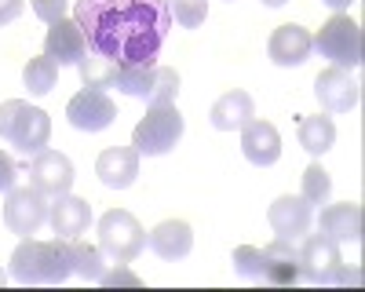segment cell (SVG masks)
<instances>
[{
  "mask_svg": "<svg viewBox=\"0 0 365 292\" xmlns=\"http://www.w3.org/2000/svg\"><path fill=\"white\" fill-rule=\"evenodd\" d=\"M73 22L91 55L117 66H154L175 19L168 0H77Z\"/></svg>",
  "mask_w": 365,
  "mask_h": 292,
  "instance_id": "cell-1",
  "label": "cell"
},
{
  "mask_svg": "<svg viewBox=\"0 0 365 292\" xmlns=\"http://www.w3.org/2000/svg\"><path fill=\"white\" fill-rule=\"evenodd\" d=\"M73 274V256L66 238H22V245L11 252V278L19 285H63Z\"/></svg>",
  "mask_w": 365,
  "mask_h": 292,
  "instance_id": "cell-2",
  "label": "cell"
},
{
  "mask_svg": "<svg viewBox=\"0 0 365 292\" xmlns=\"http://www.w3.org/2000/svg\"><path fill=\"white\" fill-rule=\"evenodd\" d=\"M303 245L296 249L299 259V285H358L361 274L344 267L340 245L322 234H303Z\"/></svg>",
  "mask_w": 365,
  "mask_h": 292,
  "instance_id": "cell-3",
  "label": "cell"
},
{
  "mask_svg": "<svg viewBox=\"0 0 365 292\" xmlns=\"http://www.w3.org/2000/svg\"><path fill=\"white\" fill-rule=\"evenodd\" d=\"M0 139L22 154H41L51 139V117L26 99H8L0 103Z\"/></svg>",
  "mask_w": 365,
  "mask_h": 292,
  "instance_id": "cell-4",
  "label": "cell"
},
{
  "mask_svg": "<svg viewBox=\"0 0 365 292\" xmlns=\"http://www.w3.org/2000/svg\"><path fill=\"white\" fill-rule=\"evenodd\" d=\"M311 44L322 51V58H329V63L340 66V70H358L361 66V29L344 11L332 15L311 37Z\"/></svg>",
  "mask_w": 365,
  "mask_h": 292,
  "instance_id": "cell-5",
  "label": "cell"
},
{
  "mask_svg": "<svg viewBox=\"0 0 365 292\" xmlns=\"http://www.w3.org/2000/svg\"><path fill=\"white\" fill-rule=\"evenodd\" d=\"M182 128H187V125H182V113L175 110V103L150 106L146 117L132 132V146L139 154H146V157H161V154L175 150V142L182 139Z\"/></svg>",
  "mask_w": 365,
  "mask_h": 292,
  "instance_id": "cell-6",
  "label": "cell"
},
{
  "mask_svg": "<svg viewBox=\"0 0 365 292\" xmlns=\"http://www.w3.org/2000/svg\"><path fill=\"white\" fill-rule=\"evenodd\" d=\"M146 245V230L139 226V219L125 209H110L99 219V249L113 259V263H132Z\"/></svg>",
  "mask_w": 365,
  "mask_h": 292,
  "instance_id": "cell-7",
  "label": "cell"
},
{
  "mask_svg": "<svg viewBox=\"0 0 365 292\" xmlns=\"http://www.w3.org/2000/svg\"><path fill=\"white\" fill-rule=\"evenodd\" d=\"M48 209L51 204L44 201V194L29 183V187H11L8 190V201H4V223L11 234L19 238H34V234L44 226L48 219Z\"/></svg>",
  "mask_w": 365,
  "mask_h": 292,
  "instance_id": "cell-8",
  "label": "cell"
},
{
  "mask_svg": "<svg viewBox=\"0 0 365 292\" xmlns=\"http://www.w3.org/2000/svg\"><path fill=\"white\" fill-rule=\"evenodd\" d=\"M66 121L77 128V132H103L117 121V106L106 92H99V88H84V92H77L66 106Z\"/></svg>",
  "mask_w": 365,
  "mask_h": 292,
  "instance_id": "cell-9",
  "label": "cell"
},
{
  "mask_svg": "<svg viewBox=\"0 0 365 292\" xmlns=\"http://www.w3.org/2000/svg\"><path fill=\"white\" fill-rule=\"evenodd\" d=\"M274 234H278L282 241H299L303 234L311 230V219H314V204L307 197H299V194H282L278 201L270 204V212H267Z\"/></svg>",
  "mask_w": 365,
  "mask_h": 292,
  "instance_id": "cell-10",
  "label": "cell"
},
{
  "mask_svg": "<svg viewBox=\"0 0 365 292\" xmlns=\"http://www.w3.org/2000/svg\"><path fill=\"white\" fill-rule=\"evenodd\" d=\"M314 95H318V103L329 113H351L358 106V99H361V88H358V80L347 70L329 66V70H322L314 77Z\"/></svg>",
  "mask_w": 365,
  "mask_h": 292,
  "instance_id": "cell-11",
  "label": "cell"
},
{
  "mask_svg": "<svg viewBox=\"0 0 365 292\" xmlns=\"http://www.w3.org/2000/svg\"><path fill=\"white\" fill-rule=\"evenodd\" d=\"M29 183H34L41 194H51V197L70 194V187H73V165H70V157L44 146V150L34 157V165H29Z\"/></svg>",
  "mask_w": 365,
  "mask_h": 292,
  "instance_id": "cell-12",
  "label": "cell"
},
{
  "mask_svg": "<svg viewBox=\"0 0 365 292\" xmlns=\"http://www.w3.org/2000/svg\"><path fill=\"white\" fill-rule=\"evenodd\" d=\"M311 51H314V44H311V33L303 26H296V22H285V26H278L270 33V41H267V55H270V63L274 66H303L311 58Z\"/></svg>",
  "mask_w": 365,
  "mask_h": 292,
  "instance_id": "cell-13",
  "label": "cell"
},
{
  "mask_svg": "<svg viewBox=\"0 0 365 292\" xmlns=\"http://www.w3.org/2000/svg\"><path fill=\"white\" fill-rule=\"evenodd\" d=\"M241 154H245V161L249 165H256V168H270L274 161L282 157V135H278V128H274L270 121H252L241 128Z\"/></svg>",
  "mask_w": 365,
  "mask_h": 292,
  "instance_id": "cell-14",
  "label": "cell"
},
{
  "mask_svg": "<svg viewBox=\"0 0 365 292\" xmlns=\"http://www.w3.org/2000/svg\"><path fill=\"white\" fill-rule=\"evenodd\" d=\"M44 55L55 58L58 66H77L81 58L88 55V41L81 33V26L73 19H58L48 29V37H44Z\"/></svg>",
  "mask_w": 365,
  "mask_h": 292,
  "instance_id": "cell-15",
  "label": "cell"
},
{
  "mask_svg": "<svg viewBox=\"0 0 365 292\" xmlns=\"http://www.w3.org/2000/svg\"><path fill=\"white\" fill-rule=\"evenodd\" d=\"M48 219H51V230H55V238H81V234L88 230L91 223V204L84 197H73V194H58L51 201V209H48Z\"/></svg>",
  "mask_w": 365,
  "mask_h": 292,
  "instance_id": "cell-16",
  "label": "cell"
},
{
  "mask_svg": "<svg viewBox=\"0 0 365 292\" xmlns=\"http://www.w3.org/2000/svg\"><path fill=\"white\" fill-rule=\"evenodd\" d=\"M96 175L113 190L132 187L139 175V150L135 146H110V150L96 157Z\"/></svg>",
  "mask_w": 365,
  "mask_h": 292,
  "instance_id": "cell-17",
  "label": "cell"
},
{
  "mask_svg": "<svg viewBox=\"0 0 365 292\" xmlns=\"http://www.w3.org/2000/svg\"><path fill=\"white\" fill-rule=\"evenodd\" d=\"M318 234L329 241H351L358 245L361 241V204L347 201V204H329V209H322V219H318Z\"/></svg>",
  "mask_w": 365,
  "mask_h": 292,
  "instance_id": "cell-18",
  "label": "cell"
},
{
  "mask_svg": "<svg viewBox=\"0 0 365 292\" xmlns=\"http://www.w3.org/2000/svg\"><path fill=\"white\" fill-rule=\"evenodd\" d=\"M252 117H256L252 95L241 92V88H234V92H227V95H220L216 103H212V110H208L212 128H220V132H241V128L252 121Z\"/></svg>",
  "mask_w": 365,
  "mask_h": 292,
  "instance_id": "cell-19",
  "label": "cell"
},
{
  "mask_svg": "<svg viewBox=\"0 0 365 292\" xmlns=\"http://www.w3.org/2000/svg\"><path fill=\"white\" fill-rule=\"evenodd\" d=\"M146 245L154 249L161 259H182L194 249V230H190V223H182V219H165V223H158L154 230H150Z\"/></svg>",
  "mask_w": 365,
  "mask_h": 292,
  "instance_id": "cell-20",
  "label": "cell"
},
{
  "mask_svg": "<svg viewBox=\"0 0 365 292\" xmlns=\"http://www.w3.org/2000/svg\"><path fill=\"white\" fill-rule=\"evenodd\" d=\"M267 274L263 281L270 285H299V259H296V241H282V238H274L267 249Z\"/></svg>",
  "mask_w": 365,
  "mask_h": 292,
  "instance_id": "cell-21",
  "label": "cell"
},
{
  "mask_svg": "<svg viewBox=\"0 0 365 292\" xmlns=\"http://www.w3.org/2000/svg\"><path fill=\"white\" fill-rule=\"evenodd\" d=\"M332 142H336V125H332V117H325V113L299 117V146L311 157H322L325 150H332Z\"/></svg>",
  "mask_w": 365,
  "mask_h": 292,
  "instance_id": "cell-22",
  "label": "cell"
},
{
  "mask_svg": "<svg viewBox=\"0 0 365 292\" xmlns=\"http://www.w3.org/2000/svg\"><path fill=\"white\" fill-rule=\"evenodd\" d=\"M70 256H73V271H77L81 278L103 281V274H106V252H103L99 245H88V241L73 238V241H70Z\"/></svg>",
  "mask_w": 365,
  "mask_h": 292,
  "instance_id": "cell-23",
  "label": "cell"
},
{
  "mask_svg": "<svg viewBox=\"0 0 365 292\" xmlns=\"http://www.w3.org/2000/svg\"><path fill=\"white\" fill-rule=\"evenodd\" d=\"M22 80L29 88V95H48L55 80H58V63L48 55H37V58H29L26 70H22Z\"/></svg>",
  "mask_w": 365,
  "mask_h": 292,
  "instance_id": "cell-24",
  "label": "cell"
},
{
  "mask_svg": "<svg viewBox=\"0 0 365 292\" xmlns=\"http://www.w3.org/2000/svg\"><path fill=\"white\" fill-rule=\"evenodd\" d=\"M77 70H81V80H84V88H113L117 84V63H110V58H103V55H84L81 63H77Z\"/></svg>",
  "mask_w": 365,
  "mask_h": 292,
  "instance_id": "cell-25",
  "label": "cell"
},
{
  "mask_svg": "<svg viewBox=\"0 0 365 292\" xmlns=\"http://www.w3.org/2000/svg\"><path fill=\"white\" fill-rule=\"evenodd\" d=\"M150 84H154V66H120L117 70V88L132 99H146Z\"/></svg>",
  "mask_w": 365,
  "mask_h": 292,
  "instance_id": "cell-26",
  "label": "cell"
},
{
  "mask_svg": "<svg viewBox=\"0 0 365 292\" xmlns=\"http://www.w3.org/2000/svg\"><path fill=\"white\" fill-rule=\"evenodd\" d=\"M299 183H303L299 197H307L311 204H329V194H332V179H329V172H325L322 165H311L307 172L299 175Z\"/></svg>",
  "mask_w": 365,
  "mask_h": 292,
  "instance_id": "cell-27",
  "label": "cell"
},
{
  "mask_svg": "<svg viewBox=\"0 0 365 292\" xmlns=\"http://www.w3.org/2000/svg\"><path fill=\"white\" fill-rule=\"evenodd\" d=\"M175 95H179V73L168 70V66H154V84H150L146 103L150 106H168V103H175Z\"/></svg>",
  "mask_w": 365,
  "mask_h": 292,
  "instance_id": "cell-28",
  "label": "cell"
},
{
  "mask_svg": "<svg viewBox=\"0 0 365 292\" xmlns=\"http://www.w3.org/2000/svg\"><path fill=\"white\" fill-rule=\"evenodd\" d=\"M172 4V19L182 29H197L208 19V0H168Z\"/></svg>",
  "mask_w": 365,
  "mask_h": 292,
  "instance_id": "cell-29",
  "label": "cell"
},
{
  "mask_svg": "<svg viewBox=\"0 0 365 292\" xmlns=\"http://www.w3.org/2000/svg\"><path fill=\"white\" fill-rule=\"evenodd\" d=\"M234 267L245 274V278H263L267 274V256L256 245H237L234 249Z\"/></svg>",
  "mask_w": 365,
  "mask_h": 292,
  "instance_id": "cell-30",
  "label": "cell"
},
{
  "mask_svg": "<svg viewBox=\"0 0 365 292\" xmlns=\"http://www.w3.org/2000/svg\"><path fill=\"white\" fill-rule=\"evenodd\" d=\"M34 15L48 26H55L58 19H66V0H34Z\"/></svg>",
  "mask_w": 365,
  "mask_h": 292,
  "instance_id": "cell-31",
  "label": "cell"
},
{
  "mask_svg": "<svg viewBox=\"0 0 365 292\" xmlns=\"http://www.w3.org/2000/svg\"><path fill=\"white\" fill-rule=\"evenodd\" d=\"M15 175H19V172H15V161L0 150V190H11V187H15Z\"/></svg>",
  "mask_w": 365,
  "mask_h": 292,
  "instance_id": "cell-32",
  "label": "cell"
},
{
  "mask_svg": "<svg viewBox=\"0 0 365 292\" xmlns=\"http://www.w3.org/2000/svg\"><path fill=\"white\" fill-rule=\"evenodd\" d=\"M99 285H132V288H135V285H139V278H135L132 271H125V267H117V271H106Z\"/></svg>",
  "mask_w": 365,
  "mask_h": 292,
  "instance_id": "cell-33",
  "label": "cell"
},
{
  "mask_svg": "<svg viewBox=\"0 0 365 292\" xmlns=\"http://www.w3.org/2000/svg\"><path fill=\"white\" fill-rule=\"evenodd\" d=\"M22 8H26V0H0V26L15 22L22 15Z\"/></svg>",
  "mask_w": 365,
  "mask_h": 292,
  "instance_id": "cell-34",
  "label": "cell"
},
{
  "mask_svg": "<svg viewBox=\"0 0 365 292\" xmlns=\"http://www.w3.org/2000/svg\"><path fill=\"white\" fill-rule=\"evenodd\" d=\"M322 4H325V8H332V11H347V8L354 4V0H322Z\"/></svg>",
  "mask_w": 365,
  "mask_h": 292,
  "instance_id": "cell-35",
  "label": "cell"
},
{
  "mask_svg": "<svg viewBox=\"0 0 365 292\" xmlns=\"http://www.w3.org/2000/svg\"><path fill=\"white\" fill-rule=\"evenodd\" d=\"M267 8H282V4H289V0H263Z\"/></svg>",
  "mask_w": 365,
  "mask_h": 292,
  "instance_id": "cell-36",
  "label": "cell"
},
{
  "mask_svg": "<svg viewBox=\"0 0 365 292\" xmlns=\"http://www.w3.org/2000/svg\"><path fill=\"white\" fill-rule=\"evenodd\" d=\"M0 285H4V274H0Z\"/></svg>",
  "mask_w": 365,
  "mask_h": 292,
  "instance_id": "cell-37",
  "label": "cell"
},
{
  "mask_svg": "<svg viewBox=\"0 0 365 292\" xmlns=\"http://www.w3.org/2000/svg\"><path fill=\"white\" fill-rule=\"evenodd\" d=\"M230 4H234V0H230Z\"/></svg>",
  "mask_w": 365,
  "mask_h": 292,
  "instance_id": "cell-38",
  "label": "cell"
}]
</instances>
